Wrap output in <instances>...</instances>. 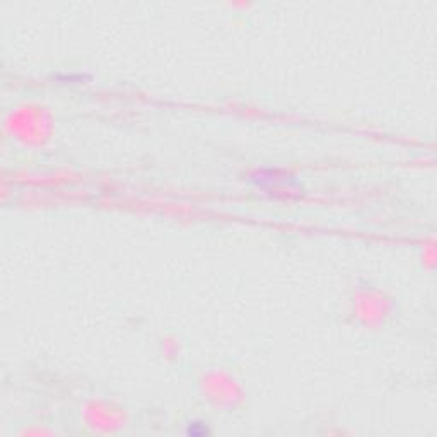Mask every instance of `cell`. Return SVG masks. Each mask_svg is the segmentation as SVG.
<instances>
[{"mask_svg": "<svg viewBox=\"0 0 437 437\" xmlns=\"http://www.w3.org/2000/svg\"><path fill=\"white\" fill-rule=\"evenodd\" d=\"M185 432H186V435H191V437H205V435L210 434V429L207 427L205 422L193 420L186 425Z\"/></svg>", "mask_w": 437, "mask_h": 437, "instance_id": "cell-1", "label": "cell"}]
</instances>
